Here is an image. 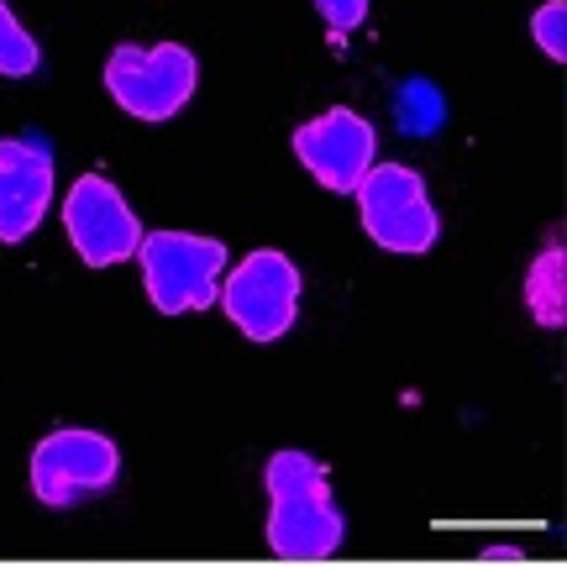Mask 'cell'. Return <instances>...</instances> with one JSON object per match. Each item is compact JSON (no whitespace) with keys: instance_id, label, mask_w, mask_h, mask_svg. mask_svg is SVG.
<instances>
[{"instance_id":"obj_1","label":"cell","mask_w":567,"mask_h":567,"mask_svg":"<svg viewBox=\"0 0 567 567\" xmlns=\"http://www.w3.org/2000/svg\"><path fill=\"white\" fill-rule=\"evenodd\" d=\"M268 488V551L284 563H326L342 551L347 520L342 505L331 494L326 463H316L310 452L284 446L264 467Z\"/></svg>"},{"instance_id":"obj_2","label":"cell","mask_w":567,"mask_h":567,"mask_svg":"<svg viewBox=\"0 0 567 567\" xmlns=\"http://www.w3.org/2000/svg\"><path fill=\"white\" fill-rule=\"evenodd\" d=\"M132 258L142 264L147 300L163 316L205 310V305H216V295H221L226 243H216V237H200V231H142Z\"/></svg>"},{"instance_id":"obj_3","label":"cell","mask_w":567,"mask_h":567,"mask_svg":"<svg viewBox=\"0 0 567 567\" xmlns=\"http://www.w3.org/2000/svg\"><path fill=\"white\" fill-rule=\"evenodd\" d=\"M122 484V446L84 431V425H59L32 446V494L48 509H80L90 499H105Z\"/></svg>"},{"instance_id":"obj_4","label":"cell","mask_w":567,"mask_h":567,"mask_svg":"<svg viewBox=\"0 0 567 567\" xmlns=\"http://www.w3.org/2000/svg\"><path fill=\"white\" fill-rule=\"evenodd\" d=\"M358 216H363V231L384 252H400V258H421L436 247L442 237V216L431 205V189L415 168L405 163H373L363 179H358Z\"/></svg>"},{"instance_id":"obj_5","label":"cell","mask_w":567,"mask_h":567,"mask_svg":"<svg viewBox=\"0 0 567 567\" xmlns=\"http://www.w3.org/2000/svg\"><path fill=\"white\" fill-rule=\"evenodd\" d=\"M200 80V63L184 42H158V48H116L105 59V90L122 105L126 116H137L147 126H163L168 116H179Z\"/></svg>"},{"instance_id":"obj_6","label":"cell","mask_w":567,"mask_h":567,"mask_svg":"<svg viewBox=\"0 0 567 567\" xmlns=\"http://www.w3.org/2000/svg\"><path fill=\"white\" fill-rule=\"evenodd\" d=\"M300 268L289 264V252L279 247H258L243 264L221 274V295L231 326L247 342H279L289 337V326L300 321Z\"/></svg>"},{"instance_id":"obj_7","label":"cell","mask_w":567,"mask_h":567,"mask_svg":"<svg viewBox=\"0 0 567 567\" xmlns=\"http://www.w3.org/2000/svg\"><path fill=\"white\" fill-rule=\"evenodd\" d=\"M295 158L310 168V179L331 195H352L373 158H379V132L352 105H331L321 116L295 126Z\"/></svg>"},{"instance_id":"obj_8","label":"cell","mask_w":567,"mask_h":567,"mask_svg":"<svg viewBox=\"0 0 567 567\" xmlns=\"http://www.w3.org/2000/svg\"><path fill=\"white\" fill-rule=\"evenodd\" d=\"M63 231L90 268H111L132 258L142 243V221L137 210L126 205V195L105 174H84L69 200H63Z\"/></svg>"},{"instance_id":"obj_9","label":"cell","mask_w":567,"mask_h":567,"mask_svg":"<svg viewBox=\"0 0 567 567\" xmlns=\"http://www.w3.org/2000/svg\"><path fill=\"white\" fill-rule=\"evenodd\" d=\"M53 205V147L38 137H0V243H27Z\"/></svg>"},{"instance_id":"obj_10","label":"cell","mask_w":567,"mask_h":567,"mask_svg":"<svg viewBox=\"0 0 567 567\" xmlns=\"http://www.w3.org/2000/svg\"><path fill=\"white\" fill-rule=\"evenodd\" d=\"M526 310L536 326L563 331L567 326V252H563V231H551L547 247L530 258L526 268Z\"/></svg>"},{"instance_id":"obj_11","label":"cell","mask_w":567,"mask_h":567,"mask_svg":"<svg viewBox=\"0 0 567 567\" xmlns=\"http://www.w3.org/2000/svg\"><path fill=\"white\" fill-rule=\"evenodd\" d=\"M38 69H42L38 38H32L17 21V11L0 0V74H6V80H32Z\"/></svg>"},{"instance_id":"obj_12","label":"cell","mask_w":567,"mask_h":567,"mask_svg":"<svg viewBox=\"0 0 567 567\" xmlns=\"http://www.w3.org/2000/svg\"><path fill=\"white\" fill-rule=\"evenodd\" d=\"M400 122H405V132H436V122H442V101H436V90L425 80H410L405 90H400Z\"/></svg>"},{"instance_id":"obj_13","label":"cell","mask_w":567,"mask_h":567,"mask_svg":"<svg viewBox=\"0 0 567 567\" xmlns=\"http://www.w3.org/2000/svg\"><path fill=\"white\" fill-rule=\"evenodd\" d=\"M530 38L547 59H567V0H542V11L530 17Z\"/></svg>"},{"instance_id":"obj_14","label":"cell","mask_w":567,"mask_h":567,"mask_svg":"<svg viewBox=\"0 0 567 567\" xmlns=\"http://www.w3.org/2000/svg\"><path fill=\"white\" fill-rule=\"evenodd\" d=\"M316 17L326 21L331 42H342L368 21V0H316Z\"/></svg>"},{"instance_id":"obj_15","label":"cell","mask_w":567,"mask_h":567,"mask_svg":"<svg viewBox=\"0 0 567 567\" xmlns=\"http://www.w3.org/2000/svg\"><path fill=\"white\" fill-rule=\"evenodd\" d=\"M526 551L520 547H484V563H520Z\"/></svg>"}]
</instances>
